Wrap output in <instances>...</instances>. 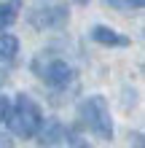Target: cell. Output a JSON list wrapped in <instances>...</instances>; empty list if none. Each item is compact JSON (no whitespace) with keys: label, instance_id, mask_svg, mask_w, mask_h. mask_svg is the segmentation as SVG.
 Wrapping results in <instances>:
<instances>
[{"label":"cell","instance_id":"obj_2","mask_svg":"<svg viewBox=\"0 0 145 148\" xmlns=\"http://www.w3.org/2000/svg\"><path fill=\"white\" fill-rule=\"evenodd\" d=\"M78 119L97 137H102V140H113V119H110V108H108L105 97H99V94L86 97L78 105Z\"/></svg>","mask_w":145,"mask_h":148},{"label":"cell","instance_id":"obj_9","mask_svg":"<svg viewBox=\"0 0 145 148\" xmlns=\"http://www.w3.org/2000/svg\"><path fill=\"white\" fill-rule=\"evenodd\" d=\"M65 148H89V143L75 129H65Z\"/></svg>","mask_w":145,"mask_h":148},{"label":"cell","instance_id":"obj_5","mask_svg":"<svg viewBox=\"0 0 145 148\" xmlns=\"http://www.w3.org/2000/svg\"><path fill=\"white\" fill-rule=\"evenodd\" d=\"M40 148H65V127L59 119H46L40 121V129L35 132Z\"/></svg>","mask_w":145,"mask_h":148},{"label":"cell","instance_id":"obj_8","mask_svg":"<svg viewBox=\"0 0 145 148\" xmlns=\"http://www.w3.org/2000/svg\"><path fill=\"white\" fill-rule=\"evenodd\" d=\"M19 54V40L8 32H0V59L3 62H11V59Z\"/></svg>","mask_w":145,"mask_h":148},{"label":"cell","instance_id":"obj_12","mask_svg":"<svg viewBox=\"0 0 145 148\" xmlns=\"http://www.w3.org/2000/svg\"><path fill=\"white\" fill-rule=\"evenodd\" d=\"M132 140H134V148H142V132H134Z\"/></svg>","mask_w":145,"mask_h":148},{"label":"cell","instance_id":"obj_6","mask_svg":"<svg viewBox=\"0 0 145 148\" xmlns=\"http://www.w3.org/2000/svg\"><path fill=\"white\" fill-rule=\"evenodd\" d=\"M91 38H94L99 46H129V38H126V35L105 27V24H97V27L91 30Z\"/></svg>","mask_w":145,"mask_h":148},{"label":"cell","instance_id":"obj_4","mask_svg":"<svg viewBox=\"0 0 145 148\" xmlns=\"http://www.w3.org/2000/svg\"><path fill=\"white\" fill-rule=\"evenodd\" d=\"M67 19H70L67 5H38L27 16V22L35 30H59L67 24Z\"/></svg>","mask_w":145,"mask_h":148},{"label":"cell","instance_id":"obj_3","mask_svg":"<svg viewBox=\"0 0 145 148\" xmlns=\"http://www.w3.org/2000/svg\"><path fill=\"white\" fill-rule=\"evenodd\" d=\"M32 70L43 78L48 86H54V89H62V86L75 81L73 65H67L65 59H59V57H38L35 62H32Z\"/></svg>","mask_w":145,"mask_h":148},{"label":"cell","instance_id":"obj_11","mask_svg":"<svg viewBox=\"0 0 145 148\" xmlns=\"http://www.w3.org/2000/svg\"><path fill=\"white\" fill-rule=\"evenodd\" d=\"M0 148H14V140L8 135H3V132H0Z\"/></svg>","mask_w":145,"mask_h":148},{"label":"cell","instance_id":"obj_7","mask_svg":"<svg viewBox=\"0 0 145 148\" xmlns=\"http://www.w3.org/2000/svg\"><path fill=\"white\" fill-rule=\"evenodd\" d=\"M22 8V0H8V3H0V30H8L16 22Z\"/></svg>","mask_w":145,"mask_h":148},{"label":"cell","instance_id":"obj_1","mask_svg":"<svg viewBox=\"0 0 145 148\" xmlns=\"http://www.w3.org/2000/svg\"><path fill=\"white\" fill-rule=\"evenodd\" d=\"M5 121H8V129H11L16 137L30 140V137H35V132L40 129L43 113H40V105L30 97V94H16V100H14L11 110H8Z\"/></svg>","mask_w":145,"mask_h":148},{"label":"cell","instance_id":"obj_10","mask_svg":"<svg viewBox=\"0 0 145 148\" xmlns=\"http://www.w3.org/2000/svg\"><path fill=\"white\" fill-rule=\"evenodd\" d=\"M8 110H11V102H8V97H0V121L8 116Z\"/></svg>","mask_w":145,"mask_h":148}]
</instances>
